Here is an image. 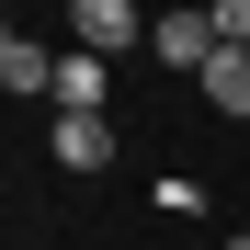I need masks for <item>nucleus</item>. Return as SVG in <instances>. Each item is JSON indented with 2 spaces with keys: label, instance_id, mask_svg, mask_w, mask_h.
<instances>
[{
  "label": "nucleus",
  "instance_id": "f257e3e1",
  "mask_svg": "<svg viewBox=\"0 0 250 250\" xmlns=\"http://www.w3.org/2000/svg\"><path fill=\"white\" fill-rule=\"evenodd\" d=\"M68 34H80V46H91V57H125V46H148V12H137V0H80V12H68Z\"/></svg>",
  "mask_w": 250,
  "mask_h": 250
},
{
  "label": "nucleus",
  "instance_id": "f03ea898",
  "mask_svg": "<svg viewBox=\"0 0 250 250\" xmlns=\"http://www.w3.org/2000/svg\"><path fill=\"white\" fill-rule=\"evenodd\" d=\"M148 46L171 57V68H193V80L228 57V46H216V12H159V34H148Z\"/></svg>",
  "mask_w": 250,
  "mask_h": 250
},
{
  "label": "nucleus",
  "instance_id": "7ed1b4c3",
  "mask_svg": "<svg viewBox=\"0 0 250 250\" xmlns=\"http://www.w3.org/2000/svg\"><path fill=\"white\" fill-rule=\"evenodd\" d=\"M0 91L12 103H57V57L34 46V34H0Z\"/></svg>",
  "mask_w": 250,
  "mask_h": 250
},
{
  "label": "nucleus",
  "instance_id": "20e7f679",
  "mask_svg": "<svg viewBox=\"0 0 250 250\" xmlns=\"http://www.w3.org/2000/svg\"><path fill=\"white\" fill-rule=\"evenodd\" d=\"M57 159L68 171H114V125L103 114H57Z\"/></svg>",
  "mask_w": 250,
  "mask_h": 250
},
{
  "label": "nucleus",
  "instance_id": "39448f33",
  "mask_svg": "<svg viewBox=\"0 0 250 250\" xmlns=\"http://www.w3.org/2000/svg\"><path fill=\"white\" fill-rule=\"evenodd\" d=\"M57 114H103V57H91V46L57 57Z\"/></svg>",
  "mask_w": 250,
  "mask_h": 250
},
{
  "label": "nucleus",
  "instance_id": "423d86ee",
  "mask_svg": "<svg viewBox=\"0 0 250 250\" xmlns=\"http://www.w3.org/2000/svg\"><path fill=\"white\" fill-rule=\"evenodd\" d=\"M205 103H216V114H250V46H228L216 68H205Z\"/></svg>",
  "mask_w": 250,
  "mask_h": 250
},
{
  "label": "nucleus",
  "instance_id": "0eeeda50",
  "mask_svg": "<svg viewBox=\"0 0 250 250\" xmlns=\"http://www.w3.org/2000/svg\"><path fill=\"white\" fill-rule=\"evenodd\" d=\"M216 46H250V0H216Z\"/></svg>",
  "mask_w": 250,
  "mask_h": 250
},
{
  "label": "nucleus",
  "instance_id": "6e6552de",
  "mask_svg": "<svg viewBox=\"0 0 250 250\" xmlns=\"http://www.w3.org/2000/svg\"><path fill=\"white\" fill-rule=\"evenodd\" d=\"M228 250H250V239H228Z\"/></svg>",
  "mask_w": 250,
  "mask_h": 250
},
{
  "label": "nucleus",
  "instance_id": "1a4fd4ad",
  "mask_svg": "<svg viewBox=\"0 0 250 250\" xmlns=\"http://www.w3.org/2000/svg\"><path fill=\"white\" fill-rule=\"evenodd\" d=\"M182 250H193V239H182Z\"/></svg>",
  "mask_w": 250,
  "mask_h": 250
}]
</instances>
